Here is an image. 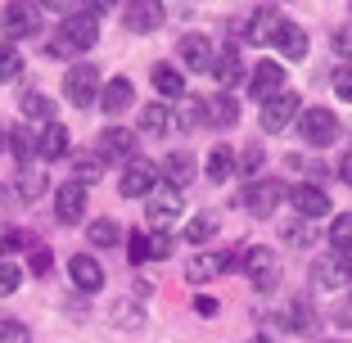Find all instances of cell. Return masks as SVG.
Listing matches in <instances>:
<instances>
[{
  "label": "cell",
  "instance_id": "obj_1",
  "mask_svg": "<svg viewBox=\"0 0 352 343\" xmlns=\"http://www.w3.org/2000/svg\"><path fill=\"white\" fill-rule=\"evenodd\" d=\"M100 5H86L82 14H68V19L59 23V41L50 45L54 54H82V50H95V41H100Z\"/></svg>",
  "mask_w": 352,
  "mask_h": 343
},
{
  "label": "cell",
  "instance_id": "obj_2",
  "mask_svg": "<svg viewBox=\"0 0 352 343\" xmlns=\"http://www.w3.org/2000/svg\"><path fill=\"white\" fill-rule=\"evenodd\" d=\"M244 276H249V285L258 294H271L280 285V258H276V249H267V244H258V249H249L244 253Z\"/></svg>",
  "mask_w": 352,
  "mask_h": 343
},
{
  "label": "cell",
  "instance_id": "obj_3",
  "mask_svg": "<svg viewBox=\"0 0 352 343\" xmlns=\"http://www.w3.org/2000/svg\"><path fill=\"white\" fill-rule=\"evenodd\" d=\"M339 118H334V109H302L298 113V135L307 140L311 149H325L339 140Z\"/></svg>",
  "mask_w": 352,
  "mask_h": 343
},
{
  "label": "cell",
  "instance_id": "obj_4",
  "mask_svg": "<svg viewBox=\"0 0 352 343\" xmlns=\"http://www.w3.org/2000/svg\"><path fill=\"white\" fill-rule=\"evenodd\" d=\"M0 27H5V41H28L41 32V10L28 5V0H10L0 10Z\"/></svg>",
  "mask_w": 352,
  "mask_h": 343
},
{
  "label": "cell",
  "instance_id": "obj_5",
  "mask_svg": "<svg viewBox=\"0 0 352 343\" xmlns=\"http://www.w3.org/2000/svg\"><path fill=\"white\" fill-rule=\"evenodd\" d=\"M63 95H68L77 109H91L95 100H100V68H95V63H73V68L63 73Z\"/></svg>",
  "mask_w": 352,
  "mask_h": 343
},
{
  "label": "cell",
  "instance_id": "obj_6",
  "mask_svg": "<svg viewBox=\"0 0 352 343\" xmlns=\"http://www.w3.org/2000/svg\"><path fill=\"white\" fill-rule=\"evenodd\" d=\"M276 95H285V63H253L249 73V100H258V104H267V100H276Z\"/></svg>",
  "mask_w": 352,
  "mask_h": 343
},
{
  "label": "cell",
  "instance_id": "obj_7",
  "mask_svg": "<svg viewBox=\"0 0 352 343\" xmlns=\"http://www.w3.org/2000/svg\"><path fill=\"white\" fill-rule=\"evenodd\" d=\"M280 203H285V186L271 181V177L267 181H253V186L244 190V212H249V217H271Z\"/></svg>",
  "mask_w": 352,
  "mask_h": 343
},
{
  "label": "cell",
  "instance_id": "obj_8",
  "mask_svg": "<svg viewBox=\"0 0 352 343\" xmlns=\"http://www.w3.org/2000/svg\"><path fill=\"white\" fill-rule=\"evenodd\" d=\"M176 54H181V63H186L190 73H212V63H217L212 41H208V36H199V32H186V36H181V45H176Z\"/></svg>",
  "mask_w": 352,
  "mask_h": 343
},
{
  "label": "cell",
  "instance_id": "obj_9",
  "mask_svg": "<svg viewBox=\"0 0 352 343\" xmlns=\"http://www.w3.org/2000/svg\"><path fill=\"white\" fill-rule=\"evenodd\" d=\"M298 113H302V104H298V95H294V91L276 95V100L262 104V131H285V126L298 122Z\"/></svg>",
  "mask_w": 352,
  "mask_h": 343
},
{
  "label": "cell",
  "instance_id": "obj_10",
  "mask_svg": "<svg viewBox=\"0 0 352 343\" xmlns=\"http://www.w3.org/2000/svg\"><path fill=\"white\" fill-rule=\"evenodd\" d=\"M311 280L321 289H348L352 285V262L339 258V253H325V258L311 262Z\"/></svg>",
  "mask_w": 352,
  "mask_h": 343
},
{
  "label": "cell",
  "instance_id": "obj_11",
  "mask_svg": "<svg viewBox=\"0 0 352 343\" xmlns=\"http://www.w3.org/2000/svg\"><path fill=\"white\" fill-rule=\"evenodd\" d=\"M239 253H199V258H190V267H186V276L195 285H208V280H217V276H226L230 267H239Z\"/></svg>",
  "mask_w": 352,
  "mask_h": 343
},
{
  "label": "cell",
  "instance_id": "obj_12",
  "mask_svg": "<svg viewBox=\"0 0 352 343\" xmlns=\"http://www.w3.org/2000/svg\"><path fill=\"white\" fill-rule=\"evenodd\" d=\"M154 186H158V167H154V163H145V158H131V163L122 167V177H118V190H122L126 199L149 195Z\"/></svg>",
  "mask_w": 352,
  "mask_h": 343
},
{
  "label": "cell",
  "instance_id": "obj_13",
  "mask_svg": "<svg viewBox=\"0 0 352 343\" xmlns=\"http://www.w3.org/2000/svg\"><path fill=\"white\" fill-rule=\"evenodd\" d=\"M54 217H59L63 226H77V221L86 217V186L63 181V186L54 190Z\"/></svg>",
  "mask_w": 352,
  "mask_h": 343
},
{
  "label": "cell",
  "instance_id": "obj_14",
  "mask_svg": "<svg viewBox=\"0 0 352 343\" xmlns=\"http://www.w3.org/2000/svg\"><path fill=\"white\" fill-rule=\"evenodd\" d=\"M235 118H239V104L230 100V91H217V95H204V100H199V122L235 126Z\"/></svg>",
  "mask_w": 352,
  "mask_h": 343
},
{
  "label": "cell",
  "instance_id": "obj_15",
  "mask_svg": "<svg viewBox=\"0 0 352 343\" xmlns=\"http://www.w3.org/2000/svg\"><path fill=\"white\" fill-rule=\"evenodd\" d=\"M95 154H100L104 163H109V158H122V163H131V158H135V131H126V126H104Z\"/></svg>",
  "mask_w": 352,
  "mask_h": 343
},
{
  "label": "cell",
  "instance_id": "obj_16",
  "mask_svg": "<svg viewBox=\"0 0 352 343\" xmlns=\"http://www.w3.org/2000/svg\"><path fill=\"white\" fill-rule=\"evenodd\" d=\"M289 203H294V212H298L302 221H316V217L330 212V195H325L321 186H294L289 190Z\"/></svg>",
  "mask_w": 352,
  "mask_h": 343
},
{
  "label": "cell",
  "instance_id": "obj_17",
  "mask_svg": "<svg viewBox=\"0 0 352 343\" xmlns=\"http://www.w3.org/2000/svg\"><path fill=\"white\" fill-rule=\"evenodd\" d=\"M68 280H73L82 294H95V289H104V267L91 258V253H77V258H68Z\"/></svg>",
  "mask_w": 352,
  "mask_h": 343
},
{
  "label": "cell",
  "instance_id": "obj_18",
  "mask_svg": "<svg viewBox=\"0 0 352 343\" xmlns=\"http://www.w3.org/2000/svg\"><path fill=\"white\" fill-rule=\"evenodd\" d=\"M149 235H167V230L181 221V199L176 195H158V199H149Z\"/></svg>",
  "mask_w": 352,
  "mask_h": 343
},
{
  "label": "cell",
  "instance_id": "obj_19",
  "mask_svg": "<svg viewBox=\"0 0 352 343\" xmlns=\"http://www.w3.org/2000/svg\"><path fill=\"white\" fill-rule=\"evenodd\" d=\"M158 181H167L172 190L190 186V181H195V158H190L186 149H172V154L163 158V167H158Z\"/></svg>",
  "mask_w": 352,
  "mask_h": 343
},
{
  "label": "cell",
  "instance_id": "obj_20",
  "mask_svg": "<svg viewBox=\"0 0 352 343\" xmlns=\"http://www.w3.org/2000/svg\"><path fill=\"white\" fill-rule=\"evenodd\" d=\"M131 100H135V86L126 82V77H109V82H104V91H100V104H104V113H109V118L126 113V109H131Z\"/></svg>",
  "mask_w": 352,
  "mask_h": 343
},
{
  "label": "cell",
  "instance_id": "obj_21",
  "mask_svg": "<svg viewBox=\"0 0 352 343\" xmlns=\"http://www.w3.org/2000/svg\"><path fill=\"white\" fill-rule=\"evenodd\" d=\"M276 45H280V54H285V63H302L307 59V32L298 27V23H280V32H276Z\"/></svg>",
  "mask_w": 352,
  "mask_h": 343
},
{
  "label": "cell",
  "instance_id": "obj_22",
  "mask_svg": "<svg viewBox=\"0 0 352 343\" xmlns=\"http://www.w3.org/2000/svg\"><path fill=\"white\" fill-rule=\"evenodd\" d=\"M280 10H271V5H262L258 14L249 19V27H244V36H249V45H267V41H276V32H280Z\"/></svg>",
  "mask_w": 352,
  "mask_h": 343
},
{
  "label": "cell",
  "instance_id": "obj_23",
  "mask_svg": "<svg viewBox=\"0 0 352 343\" xmlns=\"http://www.w3.org/2000/svg\"><path fill=\"white\" fill-rule=\"evenodd\" d=\"M122 23L131 32H154L163 23V5L158 0H140V5H122Z\"/></svg>",
  "mask_w": 352,
  "mask_h": 343
},
{
  "label": "cell",
  "instance_id": "obj_24",
  "mask_svg": "<svg viewBox=\"0 0 352 343\" xmlns=\"http://www.w3.org/2000/svg\"><path fill=\"white\" fill-rule=\"evenodd\" d=\"M63 154H68V126L45 122V131H36V158L54 163V158H63Z\"/></svg>",
  "mask_w": 352,
  "mask_h": 343
},
{
  "label": "cell",
  "instance_id": "obj_25",
  "mask_svg": "<svg viewBox=\"0 0 352 343\" xmlns=\"http://www.w3.org/2000/svg\"><path fill=\"white\" fill-rule=\"evenodd\" d=\"M280 325H285L289 334H311V330H316V312H311V302L307 298H294L289 307L280 312Z\"/></svg>",
  "mask_w": 352,
  "mask_h": 343
},
{
  "label": "cell",
  "instance_id": "obj_26",
  "mask_svg": "<svg viewBox=\"0 0 352 343\" xmlns=\"http://www.w3.org/2000/svg\"><path fill=\"white\" fill-rule=\"evenodd\" d=\"M154 91L163 95V100H176V104H181V100H186V77L176 73L172 63H158L154 68Z\"/></svg>",
  "mask_w": 352,
  "mask_h": 343
},
{
  "label": "cell",
  "instance_id": "obj_27",
  "mask_svg": "<svg viewBox=\"0 0 352 343\" xmlns=\"http://www.w3.org/2000/svg\"><path fill=\"white\" fill-rule=\"evenodd\" d=\"M212 77H217V82L226 86V91L239 82V77H244V63H239V50H235V45L217 50V63H212Z\"/></svg>",
  "mask_w": 352,
  "mask_h": 343
},
{
  "label": "cell",
  "instance_id": "obj_28",
  "mask_svg": "<svg viewBox=\"0 0 352 343\" xmlns=\"http://www.w3.org/2000/svg\"><path fill=\"white\" fill-rule=\"evenodd\" d=\"M19 109H23V118H28V122H54V100H45L41 91H28L19 100Z\"/></svg>",
  "mask_w": 352,
  "mask_h": 343
},
{
  "label": "cell",
  "instance_id": "obj_29",
  "mask_svg": "<svg viewBox=\"0 0 352 343\" xmlns=\"http://www.w3.org/2000/svg\"><path fill=\"white\" fill-rule=\"evenodd\" d=\"M208 181L212 186H221V181H230V172H235V154H230L226 145H212V154H208Z\"/></svg>",
  "mask_w": 352,
  "mask_h": 343
},
{
  "label": "cell",
  "instance_id": "obj_30",
  "mask_svg": "<svg viewBox=\"0 0 352 343\" xmlns=\"http://www.w3.org/2000/svg\"><path fill=\"white\" fill-rule=\"evenodd\" d=\"M217 230H221L217 212H199V217H190L186 239H190V244H212V239H217Z\"/></svg>",
  "mask_w": 352,
  "mask_h": 343
},
{
  "label": "cell",
  "instance_id": "obj_31",
  "mask_svg": "<svg viewBox=\"0 0 352 343\" xmlns=\"http://www.w3.org/2000/svg\"><path fill=\"white\" fill-rule=\"evenodd\" d=\"M167 126H172V113H167V104H145L140 109V131L145 135H167Z\"/></svg>",
  "mask_w": 352,
  "mask_h": 343
},
{
  "label": "cell",
  "instance_id": "obj_32",
  "mask_svg": "<svg viewBox=\"0 0 352 343\" xmlns=\"http://www.w3.org/2000/svg\"><path fill=\"white\" fill-rule=\"evenodd\" d=\"M10 149H14V158H19V167L28 172L32 154H36V131H32V126H14L10 131Z\"/></svg>",
  "mask_w": 352,
  "mask_h": 343
},
{
  "label": "cell",
  "instance_id": "obj_33",
  "mask_svg": "<svg viewBox=\"0 0 352 343\" xmlns=\"http://www.w3.org/2000/svg\"><path fill=\"white\" fill-rule=\"evenodd\" d=\"M104 177V158L100 154H77L73 158V181L77 186H91V181Z\"/></svg>",
  "mask_w": 352,
  "mask_h": 343
},
{
  "label": "cell",
  "instance_id": "obj_34",
  "mask_svg": "<svg viewBox=\"0 0 352 343\" xmlns=\"http://www.w3.org/2000/svg\"><path fill=\"white\" fill-rule=\"evenodd\" d=\"M330 244L339 258H348L352 253V212H339V217L330 221Z\"/></svg>",
  "mask_w": 352,
  "mask_h": 343
},
{
  "label": "cell",
  "instance_id": "obj_35",
  "mask_svg": "<svg viewBox=\"0 0 352 343\" xmlns=\"http://www.w3.org/2000/svg\"><path fill=\"white\" fill-rule=\"evenodd\" d=\"M118 235H122V230H118V221H91V226H86V244H95V249H109V244H118Z\"/></svg>",
  "mask_w": 352,
  "mask_h": 343
},
{
  "label": "cell",
  "instance_id": "obj_36",
  "mask_svg": "<svg viewBox=\"0 0 352 343\" xmlns=\"http://www.w3.org/2000/svg\"><path fill=\"white\" fill-rule=\"evenodd\" d=\"M23 73V54L14 41H0V82H14Z\"/></svg>",
  "mask_w": 352,
  "mask_h": 343
},
{
  "label": "cell",
  "instance_id": "obj_37",
  "mask_svg": "<svg viewBox=\"0 0 352 343\" xmlns=\"http://www.w3.org/2000/svg\"><path fill=\"white\" fill-rule=\"evenodd\" d=\"M126 258H131V267H140V262H149V258H154V239L135 230V235H131V244H126Z\"/></svg>",
  "mask_w": 352,
  "mask_h": 343
},
{
  "label": "cell",
  "instance_id": "obj_38",
  "mask_svg": "<svg viewBox=\"0 0 352 343\" xmlns=\"http://www.w3.org/2000/svg\"><path fill=\"white\" fill-rule=\"evenodd\" d=\"M280 235L289 239L294 249H307L311 239H316V235H311V226H307V221H285V226H280Z\"/></svg>",
  "mask_w": 352,
  "mask_h": 343
},
{
  "label": "cell",
  "instance_id": "obj_39",
  "mask_svg": "<svg viewBox=\"0 0 352 343\" xmlns=\"http://www.w3.org/2000/svg\"><path fill=\"white\" fill-rule=\"evenodd\" d=\"M19 285H23V271L14 267L10 258H0V298H10V294L19 289Z\"/></svg>",
  "mask_w": 352,
  "mask_h": 343
},
{
  "label": "cell",
  "instance_id": "obj_40",
  "mask_svg": "<svg viewBox=\"0 0 352 343\" xmlns=\"http://www.w3.org/2000/svg\"><path fill=\"white\" fill-rule=\"evenodd\" d=\"M19 195L23 199L45 195V172H19Z\"/></svg>",
  "mask_w": 352,
  "mask_h": 343
},
{
  "label": "cell",
  "instance_id": "obj_41",
  "mask_svg": "<svg viewBox=\"0 0 352 343\" xmlns=\"http://www.w3.org/2000/svg\"><path fill=\"white\" fill-rule=\"evenodd\" d=\"M0 343H32V330L23 321H10V316H5V321H0Z\"/></svg>",
  "mask_w": 352,
  "mask_h": 343
},
{
  "label": "cell",
  "instance_id": "obj_42",
  "mask_svg": "<svg viewBox=\"0 0 352 343\" xmlns=\"http://www.w3.org/2000/svg\"><path fill=\"white\" fill-rule=\"evenodd\" d=\"M50 249H45V244H32V258H28V267H32V276H45V271H50Z\"/></svg>",
  "mask_w": 352,
  "mask_h": 343
},
{
  "label": "cell",
  "instance_id": "obj_43",
  "mask_svg": "<svg viewBox=\"0 0 352 343\" xmlns=\"http://www.w3.org/2000/svg\"><path fill=\"white\" fill-rule=\"evenodd\" d=\"M334 95H339V100H348V104H352V63H343L339 73H334Z\"/></svg>",
  "mask_w": 352,
  "mask_h": 343
},
{
  "label": "cell",
  "instance_id": "obj_44",
  "mask_svg": "<svg viewBox=\"0 0 352 343\" xmlns=\"http://www.w3.org/2000/svg\"><path fill=\"white\" fill-rule=\"evenodd\" d=\"M113 316H118V325H126V330L145 321V312H135V302H118V307H113Z\"/></svg>",
  "mask_w": 352,
  "mask_h": 343
},
{
  "label": "cell",
  "instance_id": "obj_45",
  "mask_svg": "<svg viewBox=\"0 0 352 343\" xmlns=\"http://www.w3.org/2000/svg\"><path fill=\"white\" fill-rule=\"evenodd\" d=\"M334 54H339L343 63H352V27H339V32H334Z\"/></svg>",
  "mask_w": 352,
  "mask_h": 343
},
{
  "label": "cell",
  "instance_id": "obj_46",
  "mask_svg": "<svg viewBox=\"0 0 352 343\" xmlns=\"http://www.w3.org/2000/svg\"><path fill=\"white\" fill-rule=\"evenodd\" d=\"M19 244H23L19 230H14V226H0V258H5L10 249H19Z\"/></svg>",
  "mask_w": 352,
  "mask_h": 343
},
{
  "label": "cell",
  "instance_id": "obj_47",
  "mask_svg": "<svg viewBox=\"0 0 352 343\" xmlns=\"http://www.w3.org/2000/svg\"><path fill=\"white\" fill-rule=\"evenodd\" d=\"M149 239H154V258H172V253H176L172 235H149Z\"/></svg>",
  "mask_w": 352,
  "mask_h": 343
},
{
  "label": "cell",
  "instance_id": "obj_48",
  "mask_svg": "<svg viewBox=\"0 0 352 343\" xmlns=\"http://www.w3.org/2000/svg\"><path fill=\"white\" fill-rule=\"evenodd\" d=\"M334 325H343V330H352V298H343L339 307H334Z\"/></svg>",
  "mask_w": 352,
  "mask_h": 343
},
{
  "label": "cell",
  "instance_id": "obj_49",
  "mask_svg": "<svg viewBox=\"0 0 352 343\" xmlns=\"http://www.w3.org/2000/svg\"><path fill=\"white\" fill-rule=\"evenodd\" d=\"M195 312H199V316H217V298L199 294V298H195Z\"/></svg>",
  "mask_w": 352,
  "mask_h": 343
},
{
  "label": "cell",
  "instance_id": "obj_50",
  "mask_svg": "<svg viewBox=\"0 0 352 343\" xmlns=\"http://www.w3.org/2000/svg\"><path fill=\"white\" fill-rule=\"evenodd\" d=\"M258 163H262V145H249L244 149V172H258Z\"/></svg>",
  "mask_w": 352,
  "mask_h": 343
},
{
  "label": "cell",
  "instance_id": "obj_51",
  "mask_svg": "<svg viewBox=\"0 0 352 343\" xmlns=\"http://www.w3.org/2000/svg\"><path fill=\"white\" fill-rule=\"evenodd\" d=\"M339 177L352 186V154H343V163H339Z\"/></svg>",
  "mask_w": 352,
  "mask_h": 343
},
{
  "label": "cell",
  "instance_id": "obj_52",
  "mask_svg": "<svg viewBox=\"0 0 352 343\" xmlns=\"http://www.w3.org/2000/svg\"><path fill=\"white\" fill-rule=\"evenodd\" d=\"M249 343H267V334H253V339H249Z\"/></svg>",
  "mask_w": 352,
  "mask_h": 343
},
{
  "label": "cell",
  "instance_id": "obj_53",
  "mask_svg": "<svg viewBox=\"0 0 352 343\" xmlns=\"http://www.w3.org/2000/svg\"><path fill=\"white\" fill-rule=\"evenodd\" d=\"M5 140H10V135H5V131H0V145H5Z\"/></svg>",
  "mask_w": 352,
  "mask_h": 343
}]
</instances>
